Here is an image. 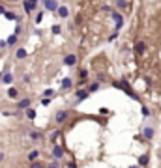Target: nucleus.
<instances>
[{
    "label": "nucleus",
    "instance_id": "obj_19",
    "mask_svg": "<svg viewBox=\"0 0 161 168\" xmlns=\"http://www.w3.org/2000/svg\"><path fill=\"white\" fill-rule=\"evenodd\" d=\"M97 90H99V84H97V82H94V84H90L88 92H97Z\"/></svg>",
    "mask_w": 161,
    "mask_h": 168
},
{
    "label": "nucleus",
    "instance_id": "obj_29",
    "mask_svg": "<svg viewBox=\"0 0 161 168\" xmlns=\"http://www.w3.org/2000/svg\"><path fill=\"white\" fill-rule=\"evenodd\" d=\"M49 103H51V99H43V101H41V105H43V107H47Z\"/></svg>",
    "mask_w": 161,
    "mask_h": 168
},
{
    "label": "nucleus",
    "instance_id": "obj_24",
    "mask_svg": "<svg viewBox=\"0 0 161 168\" xmlns=\"http://www.w3.org/2000/svg\"><path fill=\"white\" fill-rule=\"evenodd\" d=\"M4 15H6V19H15V15H13V13H10V11H8V13L4 11Z\"/></svg>",
    "mask_w": 161,
    "mask_h": 168
},
{
    "label": "nucleus",
    "instance_id": "obj_12",
    "mask_svg": "<svg viewBox=\"0 0 161 168\" xmlns=\"http://www.w3.org/2000/svg\"><path fill=\"white\" fill-rule=\"evenodd\" d=\"M30 107V99H23V101H19V110L21 108H28Z\"/></svg>",
    "mask_w": 161,
    "mask_h": 168
},
{
    "label": "nucleus",
    "instance_id": "obj_9",
    "mask_svg": "<svg viewBox=\"0 0 161 168\" xmlns=\"http://www.w3.org/2000/svg\"><path fill=\"white\" fill-rule=\"evenodd\" d=\"M111 15H113V19L116 21V28H122V24H124V21H122V17L118 15V13H114V11L111 13Z\"/></svg>",
    "mask_w": 161,
    "mask_h": 168
},
{
    "label": "nucleus",
    "instance_id": "obj_18",
    "mask_svg": "<svg viewBox=\"0 0 161 168\" xmlns=\"http://www.w3.org/2000/svg\"><path fill=\"white\" fill-rule=\"evenodd\" d=\"M15 43H17V34H13L8 38V45H15Z\"/></svg>",
    "mask_w": 161,
    "mask_h": 168
},
{
    "label": "nucleus",
    "instance_id": "obj_30",
    "mask_svg": "<svg viewBox=\"0 0 161 168\" xmlns=\"http://www.w3.org/2000/svg\"><path fill=\"white\" fill-rule=\"evenodd\" d=\"M118 6H120V8H124V6H125V0H118Z\"/></svg>",
    "mask_w": 161,
    "mask_h": 168
},
{
    "label": "nucleus",
    "instance_id": "obj_2",
    "mask_svg": "<svg viewBox=\"0 0 161 168\" xmlns=\"http://www.w3.org/2000/svg\"><path fill=\"white\" fill-rule=\"evenodd\" d=\"M36 6H38V0H26V2H24V11L30 13V11L36 10Z\"/></svg>",
    "mask_w": 161,
    "mask_h": 168
},
{
    "label": "nucleus",
    "instance_id": "obj_27",
    "mask_svg": "<svg viewBox=\"0 0 161 168\" xmlns=\"http://www.w3.org/2000/svg\"><path fill=\"white\" fill-rule=\"evenodd\" d=\"M41 19H43V13H38V17H36V23H41Z\"/></svg>",
    "mask_w": 161,
    "mask_h": 168
},
{
    "label": "nucleus",
    "instance_id": "obj_14",
    "mask_svg": "<svg viewBox=\"0 0 161 168\" xmlns=\"http://www.w3.org/2000/svg\"><path fill=\"white\" fill-rule=\"evenodd\" d=\"M2 80H4V84H10V82L13 80V77H11V73H4V75H2Z\"/></svg>",
    "mask_w": 161,
    "mask_h": 168
},
{
    "label": "nucleus",
    "instance_id": "obj_13",
    "mask_svg": "<svg viewBox=\"0 0 161 168\" xmlns=\"http://www.w3.org/2000/svg\"><path fill=\"white\" fill-rule=\"evenodd\" d=\"M135 52H137V54H142V52H144V43H142V41H139V43H137Z\"/></svg>",
    "mask_w": 161,
    "mask_h": 168
},
{
    "label": "nucleus",
    "instance_id": "obj_4",
    "mask_svg": "<svg viewBox=\"0 0 161 168\" xmlns=\"http://www.w3.org/2000/svg\"><path fill=\"white\" fill-rule=\"evenodd\" d=\"M142 135H144L146 140H152V138H154V129H152V127H144V129H142Z\"/></svg>",
    "mask_w": 161,
    "mask_h": 168
},
{
    "label": "nucleus",
    "instance_id": "obj_20",
    "mask_svg": "<svg viewBox=\"0 0 161 168\" xmlns=\"http://www.w3.org/2000/svg\"><path fill=\"white\" fill-rule=\"evenodd\" d=\"M26 116H28L30 120H34V118H36V110H32V108H28V110H26Z\"/></svg>",
    "mask_w": 161,
    "mask_h": 168
},
{
    "label": "nucleus",
    "instance_id": "obj_25",
    "mask_svg": "<svg viewBox=\"0 0 161 168\" xmlns=\"http://www.w3.org/2000/svg\"><path fill=\"white\" fill-rule=\"evenodd\" d=\"M86 75H88V71H85V69H82V71L79 73V77H81V79H86Z\"/></svg>",
    "mask_w": 161,
    "mask_h": 168
},
{
    "label": "nucleus",
    "instance_id": "obj_23",
    "mask_svg": "<svg viewBox=\"0 0 161 168\" xmlns=\"http://www.w3.org/2000/svg\"><path fill=\"white\" fill-rule=\"evenodd\" d=\"M53 95H54L53 90H45V97H53Z\"/></svg>",
    "mask_w": 161,
    "mask_h": 168
},
{
    "label": "nucleus",
    "instance_id": "obj_17",
    "mask_svg": "<svg viewBox=\"0 0 161 168\" xmlns=\"http://www.w3.org/2000/svg\"><path fill=\"white\" fill-rule=\"evenodd\" d=\"M38 157H39V151H38V150H34V151H30V155H28V159H30V161H36Z\"/></svg>",
    "mask_w": 161,
    "mask_h": 168
},
{
    "label": "nucleus",
    "instance_id": "obj_10",
    "mask_svg": "<svg viewBox=\"0 0 161 168\" xmlns=\"http://www.w3.org/2000/svg\"><path fill=\"white\" fill-rule=\"evenodd\" d=\"M86 97H88V92H86V90H77V99H79V101H85Z\"/></svg>",
    "mask_w": 161,
    "mask_h": 168
},
{
    "label": "nucleus",
    "instance_id": "obj_11",
    "mask_svg": "<svg viewBox=\"0 0 161 168\" xmlns=\"http://www.w3.org/2000/svg\"><path fill=\"white\" fill-rule=\"evenodd\" d=\"M71 86H73V82H71V79H64V80H62V88H64V90H69Z\"/></svg>",
    "mask_w": 161,
    "mask_h": 168
},
{
    "label": "nucleus",
    "instance_id": "obj_21",
    "mask_svg": "<svg viewBox=\"0 0 161 168\" xmlns=\"http://www.w3.org/2000/svg\"><path fill=\"white\" fill-rule=\"evenodd\" d=\"M8 95H10V97H17V90H15V88H10V90H8Z\"/></svg>",
    "mask_w": 161,
    "mask_h": 168
},
{
    "label": "nucleus",
    "instance_id": "obj_22",
    "mask_svg": "<svg viewBox=\"0 0 161 168\" xmlns=\"http://www.w3.org/2000/svg\"><path fill=\"white\" fill-rule=\"evenodd\" d=\"M30 136H32L34 140H38V138H39L41 135H39V133H36V131H34V133H30Z\"/></svg>",
    "mask_w": 161,
    "mask_h": 168
},
{
    "label": "nucleus",
    "instance_id": "obj_32",
    "mask_svg": "<svg viewBox=\"0 0 161 168\" xmlns=\"http://www.w3.org/2000/svg\"><path fill=\"white\" fill-rule=\"evenodd\" d=\"M0 80H2V75H0Z\"/></svg>",
    "mask_w": 161,
    "mask_h": 168
},
{
    "label": "nucleus",
    "instance_id": "obj_3",
    "mask_svg": "<svg viewBox=\"0 0 161 168\" xmlns=\"http://www.w3.org/2000/svg\"><path fill=\"white\" fill-rule=\"evenodd\" d=\"M43 2H45V8H47L49 11H54V10L58 8V4L54 2V0H43Z\"/></svg>",
    "mask_w": 161,
    "mask_h": 168
},
{
    "label": "nucleus",
    "instance_id": "obj_1",
    "mask_svg": "<svg viewBox=\"0 0 161 168\" xmlns=\"http://www.w3.org/2000/svg\"><path fill=\"white\" fill-rule=\"evenodd\" d=\"M114 88H120V90H124V92L128 94V95H131L133 99H137V94H135V92H133V90L129 88V84H128V82H124V80H120V82H114Z\"/></svg>",
    "mask_w": 161,
    "mask_h": 168
},
{
    "label": "nucleus",
    "instance_id": "obj_5",
    "mask_svg": "<svg viewBox=\"0 0 161 168\" xmlns=\"http://www.w3.org/2000/svg\"><path fill=\"white\" fill-rule=\"evenodd\" d=\"M53 155L56 157V159H62V157H64V151H62L60 146H54V148H53Z\"/></svg>",
    "mask_w": 161,
    "mask_h": 168
},
{
    "label": "nucleus",
    "instance_id": "obj_16",
    "mask_svg": "<svg viewBox=\"0 0 161 168\" xmlns=\"http://www.w3.org/2000/svg\"><path fill=\"white\" fill-rule=\"evenodd\" d=\"M148 155H141V159H139V164H141V166H146V164H148Z\"/></svg>",
    "mask_w": 161,
    "mask_h": 168
},
{
    "label": "nucleus",
    "instance_id": "obj_15",
    "mask_svg": "<svg viewBox=\"0 0 161 168\" xmlns=\"http://www.w3.org/2000/svg\"><path fill=\"white\" fill-rule=\"evenodd\" d=\"M15 56L21 60V58H26V51L24 49H17V52H15Z\"/></svg>",
    "mask_w": 161,
    "mask_h": 168
},
{
    "label": "nucleus",
    "instance_id": "obj_26",
    "mask_svg": "<svg viewBox=\"0 0 161 168\" xmlns=\"http://www.w3.org/2000/svg\"><path fill=\"white\" fill-rule=\"evenodd\" d=\"M142 116H150V110L146 108V107H142Z\"/></svg>",
    "mask_w": 161,
    "mask_h": 168
},
{
    "label": "nucleus",
    "instance_id": "obj_33",
    "mask_svg": "<svg viewBox=\"0 0 161 168\" xmlns=\"http://www.w3.org/2000/svg\"><path fill=\"white\" fill-rule=\"evenodd\" d=\"M159 159H161V153H159Z\"/></svg>",
    "mask_w": 161,
    "mask_h": 168
},
{
    "label": "nucleus",
    "instance_id": "obj_6",
    "mask_svg": "<svg viewBox=\"0 0 161 168\" xmlns=\"http://www.w3.org/2000/svg\"><path fill=\"white\" fill-rule=\"evenodd\" d=\"M75 62H77V58H75V54H68L66 58H64V64H66V66H73Z\"/></svg>",
    "mask_w": 161,
    "mask_h": 168
},
{
    "label": "nucleus",
    "instance_id": "obj_28",
    "mask_svg": "<svg viewBox=\"0 0 161 168\" xmlns=\"http://www.w3.org/2000/svg\"><path fill=\"white\" fill-rule=\"evenodd\" d=\"M53 32L54 34H60V26H53Z\"/></svg>",
    "mask_w": 161,
    "mask_h": 168
},
{
    "label": "nucleus",
    "instance_id": "obj_7",
    "mask_svg": "<svg viewBox=\"0 0 161 168\" xmlns=\"http://www.w3.org/2000/svg\"><path fill=\"white\" fill-rule=\"evenodd\" d=\"M66 118H68V112L60 110L58 114H56V122H58V123H64V122H66Z\"/></svg>",
    "mask_w": 161,
    "mask_h": 168
},
{
    "label": "nucleus",
    "instance_id": "obj_31",
    "mask_svg": "<svg viewBox=\"0 0 161 168\" xmlns=\"http://www.w3.org/2000/svg\"><path fill=\"white\" fill-rule=\"evenodd\" d=\"M4 11H6V10L2 8V6H0V15H2V13H4Z\"/></svg>",
    "mask_w": 161,
    "mask_h": 168
},
{
    "label": "nucleus",
    "instance_id": "obj_8",
    "mask_svg": "<svg viewBox=\"0 0 161 168\" xmlns=\"http://www.w3.org/2000/svg\"><path fill=\"white\" fill-rule=\"evenodd\" d=\"M56 10H58V15H60V17H68V15H69V10L66 8V6H58Z\"/></svg>",
    "mask_w": 161,
    "mask_h": 168
}]
</instances>
